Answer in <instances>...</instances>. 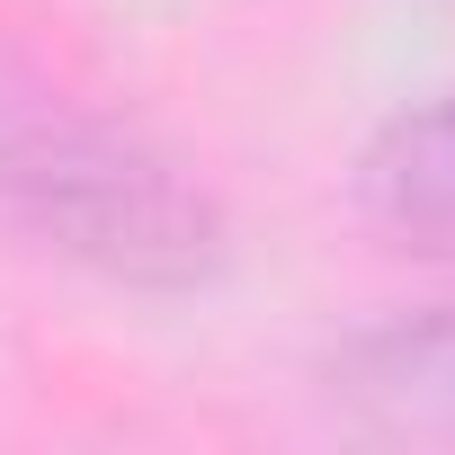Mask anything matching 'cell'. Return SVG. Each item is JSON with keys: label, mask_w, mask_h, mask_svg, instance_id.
Here are the masks:
<instances>
[{"label": "cell", "mask_w": 455, "mask_h": 455, "mask_svg": "<svg viewBox=\"0 0 455 455\" xmlns=\"http://www.w3.org/2000/svg\"><path fill=\"white\" fill-rule=\"evenodd\" d=\"M0 196L108 277L196 286L214 268V205L161 152L99 116H72L63 99L0 108Z\"/></svg>", "instance_id": "1"}, {"label": "cell", "mask_w": 455, "mask_h": 455, "mask_svg": "<svg viewBox=\"0 0 455 455\" xmlns=\"http://www.w3.org/2000/svg\"><path fill=\"white\" fill-rule=\"evenodd\" d=\"M339 393L393 437H455V313L366 331L339 357Z\"/></svg>", "instance_id": "2"}, {"label": "cell", "mask_w": 455, "mask_h": 455, "mask_svg": "<svg viewBox=\"0 0 455 455\" xmlns=\"http://www.w3.org/2000/svg\"><path fill=\"white\" fill-rule=\"evenodd\" d=\"M357 196L384 233L419 242V251H455V90L393 116L357 170Z\"/></svg>", "instance_id": "3"}]
</instances>
